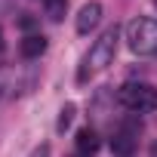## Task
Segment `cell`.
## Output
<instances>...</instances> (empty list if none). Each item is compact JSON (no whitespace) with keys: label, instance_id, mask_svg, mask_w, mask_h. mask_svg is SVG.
<instances>
[{"label":"cell","instance_id":"6da1fadb","mask_svg":"<svg viewBox=\"0 0 157 157\" xmlns=\"http://www.w3.org/2000/svg\"><path fill=\"white\" fill-rule=\"evenodd\" d=\"M117 40H120L117 25H111L108 31H102V37L93 43V49H90V52L83 56V62H80V71H77V83H86L96 71H105V68L114 62V56H117Z\"/></svg>","mask_w":157,"mask_h":157},{"label":"cell","instance_id":"7a4b0ae2","mask_svg":"<svg viewBox=\"0 0 157 157\" xmlns=\"http://www.w3.org/2000/svg\"><path fill=\"white\" fill-rule=\"evenodd\" d=\"M126 46L136 56H154L157 52V19L136 16L126 25Z\"/></svg>","mask_w":157,"mask_h":157},{"label":"cell","instance_id":"3957f363","mask_svg":"<svg viewBox=\"0 0 157 157\" xmlns=\"http://www.w3.org/2000/svg\"><path fill=\"white\" fill-rule=\"evenodd\" d=\"M117 102L123 108H129V111L145 114V111H154L157 108V90L151 83H123L117 90Z\"/></svg>","mask_w":157,"mask_h":157},{"label":"cell","instance_id":"277c9868","mask_svg":"<svg viewBox=\"0 0 157 157\" xmlns=\"http://www.w3.org/2000/svg\"><path fill=\"white\" fill-rule=\"evenodd\" d=\"M102 3L99 0H90V3H83L80 6V13H77V22H74V28H77V34H90L99 22H102Z\"/></svg>","mask_w":157,"mask_h":157},{"label":"cell","instance_id":"5b68a950","mask_svg":"<svg viewBox=\"0 0 157 157\" xmlns=\"http://www.w3.org/2000/svg\"><path fill=\"white\" fill-rule=\"evenodd\" d=\"M46 46H49V40L43 34H25L19 43V52H22V59H40L46 52Z\"/></svg>","mask_w":157,"mask_h":157},{"label":"cell","instance_id":"8992f818","mask_svg":"<svg viewBox=\"0 0 157 157\" xmlns=\"http://www.w3.org/2000/svg\"><path fill=\"white\" fill-rule=\"evenodd\" d=\"M111 151H114L117 157H129V154L136 151V136H132V132H126V129H123V132H117V136L111 139Z\"/></svg>","mask_w":157,"mask_h":157},{"label":"cell","instance_id":"52a82bcc","mask_svg":"<svg viewBox=\"0 0 157 157\" xmlns=\"http://www.w3.org/2000/svg\"><path fill=\"white\" fill-rule=\"evenodd\" d=\"M99 148V136H96V129H90V126H83L80 132H77V151H80V154H93Z\"/></svg>","mask_w":157,"mask_h":157},{"label":"cell","instance_id":"ba28073f","mask_svg":"<svg viewBox=\"0 0 157 157\" xmlns=\"http://www.w3.org/2000/svg\"><path fill=\"white\" fill-rule=\"evenodd\" d=\"M43 10H46L49 22H62L68 13V0H43Z\"/></svg>","mask_w":157,"mask_h":157},{"label":"cell","instance_id":"9c48e42d","mask_svg":"<svg viewBox=\"0 0 157 157\" xmlns=\"http://www.w3.org/2000/svg\"><path fill=\"white\" fill-rule=\"evenodd\" d=\"M74 114H77L74 102H65V105H62V111H59V120H56V132H65V129H71V123H74Z\"/></svg>","mask_w":157,"mask_h":157},{"label":"cell","instance_id":"30bf717a","mask_svg":"<svg viewBox=\"0 0 157 157\" xmlns=\"http://www.w3.org/2000/svg\"><path fill=\"white\" fill-rule=\"evenodd\" d=\"M28 157H49V145H37V148H34Z\"/></svg>","mask_w":157,"mask_h":157},{"label":"cell","instance_id":"8fae6325","mask_svg":"<svg viewBox=\"0 0 157 157\" xmlns=\"http://www.w3.org/2000/svg\"><path fill=\"white\" fill-rule=\"evenodd\" d=\"M19 25L28 31V28H34V19H31V16H22V19H19Z\"/></svg>","mask_w":157,"mask_h":157},{"label":"cell","instance_id":"7c38bea8","mask_svg":"<svg viewBox=\"0 0 157 157\" xmlns=\"http://www.w3.org/2000/svg\"><path fill=\"white\" fill-rule=\"evenodd\" d=\"M0 56H3V31H0Z\"/></svg>","mask_w":157,"mask_h":157}]
</instances>
